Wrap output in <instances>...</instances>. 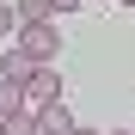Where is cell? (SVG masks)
Returning <instances> with one entry per match:
<instances>
[{
  "label": "cell",
  "instance_id": "obj_2",
  "mask_svg": "<svg viewBox=\"0 0 135 135\" xmlns=\"http://www.w3.org/2000/svg\"><path fill=\"white\" fill-rule=\"evenodd\" d=\"M25 104H31V110H43V104H61V80H55V61H43L37 74L25 80Z\"/></svg>",
  "mask_w": 135,
  "mask_h": 135
},
{
  "label": "cell",
  "instance_id": "obj_7",
  "mask_svg": "<svg viewBox=\"0 0 135 135\" xmlns=\"http://www.w3.org/2000/svg\"><path fill=\"white\" fill-rule=\"evenodd\" d=\"M18 18L37 25V18H55V0H18Z\"/></svg>",
  "mask_w": 135,
  "mask_h": 135
},
{
  "label": "cell",
  "instance_id": "obj_10",
  "mask_svg": "<svg viewBox=\"0 0 135 135\" xmlns=\"http://www.w3.org/2000/svg\"><path fill=\"white\" fill-rule=\"evenodd\" d=\"M74 135H92V129H74Z\"/></svg>",
  "mask_w": 135,
  "mask_h": 135
},
{
  "label": "cell",
  "instance_id": "obj_11",
  "mask_svg": "<svg viewBox=\"0 0 135 135\" xmlns=\"http://www.w3.org/2000/svg\"><path fill=\"white\" fill-rule=\"evenodd\" d=\"M123 6H135V0H123Z\"/></svg>",
  "mask_w": 135,
  "mask_h": 135
},
{
  "label": "cell",
  "instance_id": "obj_3",
  "mask_svg": "<svg viewBox=\"0 0 135 135\" xmlns=\"http://www.w3.org/2000/svg\"><path fill=\"white\" fill-rule=\"evenodd\" d=\"M37 135H74L68 104H43V110H37Z\"/></svg>",
  "mask_w": 135,
  "mask_h": 135
},
{
  "label": "cell",
  "instance_id": "obj_9",
  "mask_svg": "<svg viewBox=\"0 0 135 135\" xmlns=\"http://www.w3.org/2000/svg\"><path fill=\"white\" fill-rule=\"evenodd\" d=\"M74 6H80V0H55V12H74Z\"/></svg>",
  "mask_w": 135,
  "mask_h": 135
},
{
  "label": "cell",
  "instance_id": "obj_5",
  "mask_svg": "<svg viewBox=\"0 0 135 135\" xmlns=\"http://www.w3.org/2000/svg\"><path fill=\"white\" fill-rule=\"evenodd\" d=\"M12 110H25V86L0 74V117H12Z\"/></svg>",
  "mask_w": 135,
  "mask_h": 135
},
{
  "label": "cell",
  "instance_id": "obj_6",
  "mask_svg": "<svg viewBox=\"0 0 135 135\" xmlns=\"http://www.w3.org/2000/svg\"><path fill=\"white\" fill-rule=\"evenodd\" d=\"M0 135H37V110H12V117L0 123Z\"/></svg>",
  "mask_w": 135,
  "mask_h": 135
},
{
  "label": "cell",
  "instance_id": "obj_1",
  "mask_svg": "<svg viewBox=\"0 0 135 135\" xmlns=\"http://www.w3.org/2000/svg\"><path fill=\"white\" fill-rule=\"evenodd\" d=\"M18 49H25V55H37V61H55V55H61V31H55V18L18 25Z\"/></svg>",
  "mask_w": 135,
  "mask_h": 135
},
{
  "label": "cell",
  "instance_id": "obj_8",
  "mask_svg": "<svg viewBox=\"0 0 135 135\" xmlns=\"http://www.w3.org/2000/svg\"><path fill=\"white\" fill-rule=\"evenodd\" d=\"M18 25H25V18H18V6H6V0H0V37H12Z\"/></svg>",
  "mask_w": 135,
  "mask_h": 135
},
{
  "label": "cell",
  "instance_id": "obj_12",
  "mask_svg": "<svg viewBox=\"0 0 135 135\" xmlns=\"http://www.w3.org/2000/svg\"><path fill=\"white\" fill-rule=\"evenodd\" d=\"M0 123H6V117H0Z\"/></svg>",
  "mask_w": 135,
  "mask_h": 135
},
{
  "label": "cell",
  "instance_id": "obj_4",
  "mask_svg": "<svg viewBox=\"0 0 135 135\" xmlns=\"http://www.w3.org/2000/svg\"><path fill=\"white\" fill-rule=\"evenodd\" d=\"M37 68H43L37 55H25V49H6V61H0V74H6V80H18V86H25V80L37 74Z\"/></svg>",
  "mask_w": 135,
  "mask_h": 135
}]
</instances>
